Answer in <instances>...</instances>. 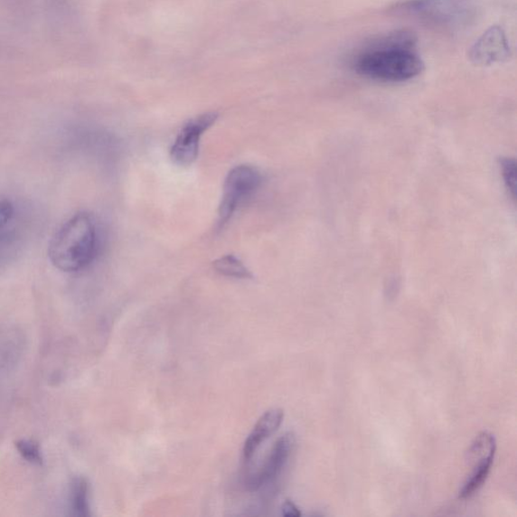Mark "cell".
I'll return each mask as SVG.
<instances>
[{
	"label": "cell",
	"instance_id": "8",
	"mask_svg": "<svg viewBox=\"0 0 517 517\" xmlns=\"http://www.w3.org/2000/svg\"><path fill=\"white\" fill-rule=\"evenodd\" d=\"M284 419V411L280 409H272L266 411L258 418L251 434L246 438L243 447V456L246 462L251 460L258 447L277 432Z\"/></svg>",
	"mask_w": 517,
	"mask_h": 517
},
{
	"label": "cell",
	"instance_id": "7",
	"mask_svg": "<svg viewBox=\"0 0 517 517\" xmlns=\"http://www.w3.org/2000/svg\"><path fill=\"white\" fill-rule=\"evenodd\" d=\"M510 46L501 28L494 27L487 31L471 50V58L480 65L502 62L510 56Z\"/></svg>",
	"mask_w": 517,
	"mask_h": 517
},
{
	"label": "cell",
	"instance_id": "6",
	"mask_svg": "<svg viewBox=\"0 0 517 517\" xmlns=\"http://www.w3.org/2000/svg\"><path fill=\"white\" fill-rule=\"evenodd\" d=\"M296 437L291 433L281 436L272 446V449L262 466L246 481L249 491H257L277 478L291 458L296 449Z\"/></svg>",
	"mask_w": 517,
	"mask_h": 517
},
{
	"label": "cell",
	"instance_id": "16",
	"mask_svg": "<svg viewBox=\"0 0 517 517\" xmlns=\"http://www.w3.org/2000/svg\"><path fill=\"white\" fill-rule=\"evenodd\" d=\"M282 514L288 517H299L301 516V512L295 503L290 501H287L282 505Z\"/></svg>",
	"mask_w": 517,
	"mask_h": 517
},
{
	"label": "cell",
	"instance_id": "5",
	"mask_svg": "<svg viewBox=\"0 0 517 517\" xmlns=\"http://www.w3.org/2000/svg\"><path fill=\"white\" fill-rule=\"evenodd\" d=\"M218 118V113H206L189 120L181 128L170 150L171 159L176 165L183 167L193 165L200 153L202 136L217 122Z\"/></svg>",
	"mask_w": 517,
	"mask_h": 517
},
{
	"label": "cell",
	"instance_id": "3",
	"mask_svg": "<svg viewBox=\"0 0 517 517\" xmlns=\"http://www.w3.org/2000/svg\"><path fill=\"white\" fill-rule=\"evenodd\" d=\"M473 0H408L395 5L396 12L446 31L466 28L476 16Z\"/></svg>",
	"mask_w": 517,
	"mask_h": 517
},
{
	"label": "cell",
	"instance_id": "1",
	"mask_svg": "<svg viewBox=\"0 0 517 517\" xmlns=\"http://www.w3.org/2000/svg\"><path fill=\"white\" fill-rule=\"evenodd\" d=\"M352 69L366 79L381 82H404L424 70L416 50V38L408 32H394L370 42L352 59Z\"/></svg>",
	"mask_w": 517,
	"mask_h": 517
},
{
	"label": "cell",
	"instance_id": "11",
	"mask_svg": "<svg viewBox=\"0 0 517 517\" xmlns=\"http://www.w3.org/2000/svg\"><path fill=\"white\" fill-rule=\"evenodd\" d=\"M213 268L226 277L236 279H251L253 275L245 264L234 255H226L213 262Z\"/></svg>",
	"mask_w": 517,
	"mask_h": 517
},
{
	"label": "cell",
	"instance_id": "2",
	"mask_svg": "<svg viewBox=\"0 0 517 517\" xmlns=\"http://www.w3.org/2000/svg\"><path fill=\"white\" fill-rule=\"evenodd\" d=\"M98 249L97 223L89 213L80 212L56 231L48 254L57 269L71 273L88 268L96 258Z\"/></svg>",
	"mask_w": 517,
	"mask_h": 517
},
{
	"label": "cell",
	"instance_id": "15",
	"mask_svg": "<svg viewBox=\"0 0 517 517\" xmlns=\"http://www.w3.org/2000/svg\"><path fill=\"white\" fill-rule=\"evenodd\" d=\"M503 176L505 178V183L511 191L514 192L515 185V164L511 160H506L503 164Z\"/></svg>",
	"mask_w": 517,
	"mask_h": 517
},
{
	"label": "cell",
	"instance_id": "10",
	"mask_svg": "<svg viewBox=\"0 0 517 517\" xmlns=\"http://www.w3.org/2000/svg\"><path fill=\"white\" fill-rule=\"evenodd\" d=\"M494 456L474 462V468L468 480L465 482L460 490V498L466 499L475 494L487 480L491 467H493Z\"/></svg>",
	"mask_w": 517,
	"mask_h": 517
},
{
	"label": "cell",
	"instance_id": "12",
	"mask_svg": "<svg viewBox=\"0 0 517 517\" xmlns=\"http://www.w3.org/2000/svg\"><path fill=\"white\" fill-rule=\"evenodd\" d=\"M21 344L17 339H8L0 344V370L10 369L21 356Z\"/></svg>",
	"mask_w": 517,
	"mask_h": 517
},
{
	"label": "cell",
	"instance_id": "13",
	"mask_svg": "<svg viewBox=\"0 0 517 517\" xmlns=\"http://www.w3.org/2000/svg\"><path fill=\"white\" fill-rule=\"evenodd\" d=\"M15 446L24 459L34 465H42V452L37 443L21 439V441L15 443Z\"/></svg>",
	"mask_w": 517,
	"mask_h": 517
},
{
	"label": "cell",
	"instance_id": "14",
	"mask_svg": "<svg viewBox=\"0 0 517 517\" xmlns=\"http://www.w3.org/2000/svg\"><path fill=\"white\" fill-rule=\"evenodd\" d=\"M14 209L10 201H0V239L14 218Z\"/></svg>",
	"mask_w": 517,
	"mask_h": 517
},
{
	"label": "cell",
	"instance_id": "4",
	"mask_svg": "<svg viewBox=\"0 0 517 517\" xmlns=\"http://www.w3.org/2000/svg\"><path fill=\"white\" fill-rule=\"evenodd\" d=\"M262 183V175L258 169L249 165H240L231 169L222 187L219 208V223L225 225L239 206L251 196Z\"/></svg>",
	"mask_w": 517,
	"mask_h": 517
},
{
	"label": "cell",
	"instance_id": "9",
	"mask_svg": "<svg viewBox=\"0 0 517 517\" xmlns=\"http://www.w3.org/2000/svg\"><path fill=\"white\" fill-rule=\"evenodd\" d=\"M69 508L76 517L90 516L89 484L84 477H75L69 490Z\"/></svg>",
	"mask_w": 517,
	"mask_h": 517
}]
</instances>
